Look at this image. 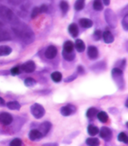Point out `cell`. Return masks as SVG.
Here are the masks:
<instances>
[{
    "label": "cell",
    "instance_id": "39",
    "mask_svg": "<svg viewBox=\"0 0 128 146\" xmlns=\"http://www.w3.org/2000/svg\"><path fill=\"white\" fill-rule=\"evenodd\" d=\"M77 77V74H74V75H72L71 76H69V77L66 78V80H64L65 82H71V81H73L74 80H75Z\"/></svg>",
    "mask_w": 128,
    "mask_h": 146
},
{
    "label": "cell",
    "instance_id": "27",
    "mask_svg": "<svg viewBox=\"0 0 128 146\" xmlns=\"http://www.w3.org/2000/svg\"><path fill=\"white\" fill-rule=\"evenodd\" d=\"M86 0H76L75 3V9L77 11H80L85 7Z\"/></svg>",
    "mask_w": 128,
    "mask_h": 146
},
{
    "label": "cell",
    "instance_id": "35",
    "mask_svg": "<svg viewBox=\"0 0 128 146\" xmlns=\"http://www.w3.org/2000/svg\"><path fill=\"white\" fill-rule=\"evenodd\" d=\"M102 31H100V30L94 31V34H93V37H94V40H96V41L100 40V39H102Z\"/></svg>",
    "mask_w": 128,
    "mask_h": 146
},
{
    "label": "cell",
    "instance_id": "41",
    "mask_svg": "<svg viewBox=\"0 0 128 146\" xmlns=\"http://www.w3.org/2000/svg\"><path fill=\"white\" fill-rule=\"evenodd\" d=\"M42 146H59L57 143H47V144H45Z\"/></svg>",
    "mask_w": 128,
    "mask_h": 146
},
{
    "label": "cell",
    "instance_id": "26",
    "mask_svg": "<svg viewBox=\"0 0 128 146\" xmlns=\"http://www.w3.org/2000/svg\"><path fill=\"white\" fill-rule=\"evenodd\" d=\"M51 80L55 83H59L62 79H63V76H62V73L59 72H54L51 73Z\"/></svg>",
    "mask_w": 128,
    "mask_h": 146
},
{
    "label": "cell",
    "instance_id": "2",
    "mask_svg": "<svg viewBox=\"0 0 128 146\" xmlns=\"http://www.w3.org/2000/svg\"><path fill=\"white\" fill-rule=\"evenodd\" d=\"M0 19L11 26L20 22L18 17L13 12L12 10L6 6H0Z\"/></svg>",
    "mask_w": 128,
    "mask_h": 146
},
{
    "label": "cell",
    "instance_id": "3",
    "mask_svg": "<svg viewBox=\"0 0 128 146\" xmlns=\"http://www.w3.org/2000/svg\"><path fill=\"white\" fill-rule=\"evenodd\" d=\"M111 75H112V78H113L114 81L117 84V86L119 87V89H124L125 81H124L123 70L119 68H115L112 69Z\"/></svg>",
    "mask_w": 128,
    "mask_h": 146
},
{
    "label": "cell",
    "instance_id": "23",
    "mask_svg": "<svg viewBox=\"0 0 128 146\" xmlns=\"http://www.w3.org/2000/svg\"><path fill=\"white\" fill-rule=\"evenodd\" d=\"M59 7H60V9H61V11H62L63 15H66L69 11L68 3H67V1H64V0H63V1H61V3H60Z\"/></svg>",
    "mask_w": 128,
    "mask_h": 146
},
{
    "label": "cell",
    "instance_id": "5",
    "mask_svg": "<svg viewBox=\"0 0 128 146\" xmlns=\"http://www.w3.org/2000/svg\"><path fill=\"white\" fill-rule=\"evenodd\" d=\"M30 112L36 119H41L45 115V108L39 104L35 103L30 106Z\"/></svg>",
    "mask_w": 128,
    "mask_h": 146
},
{
    "label": "cell",
    "instance_id": "36",
    "mask_svg": "<svg viewBox=\"0 0 128 146\" xmlns=\"http://www.w3.org/2000/svg\"><path fill=\"white\" fill-rule=\"evenodd\" d=\"M39 14H40V11H39V7H34V8L32 9L30 17H31V19H34V18L37 17Z\"/></svg>",
    "mask_w": 128,
    "mask_h": 146
},
{
    "label": "cell",
    "instance_id": "17",
    "mask_svg": "<svg viewBox=\"0 0 128 146\" xmlns=\"http://www.w3.org/2000/svg\"><path fill=\"white\" fill-rule=\"evenodd\" d=\"M79 22L80 26L82 27H83V28H90V27L93 26L92 20L90 19H87V18H82L79 20Z\"/></svg>",
    "mask_w": 128,
    "mask_h": 146
},
{
    "label": "cell",
    "instance_id": "32",
    "mask_svg": "<svg viewBox=\"0 0 128 146\" xmlns=\"http://www.w3.org/2000/svg\"><path fill=\"white\" fill-rule=\"evenodd\" d=\"M24 84L27 87H34L36 84V80L33 78H26L24 81Z\"/></svg>",
    "mask_w": 128,
    "mask_h": 146
},
{
    "label": "cell",
    "instance_id": "6",
    "mask_svg": "<svg viewBox=\"0 0 128 146\" xmlns=\"http://www.w3.org/2000/svg\"><path fill=\"white\" fill-rule=\"evenodd\" d=\"M99 136L100 137L102 138L105 141H110L112 137H113V133L111 131V129H109L108 127H105L103 126L101 128V129L99 130Z\"/></svg>",
    "mask_w": 128,
    "mask_h": 146
},
{
    "label": "cell",
    "instance_id": "16",
    "mask_svg": "<svg viewBox=\"0 0 128 146\" xmlns=\"http://www.w3.org/2000/svg\"><path fill=\"white\" fill-rule=\"evenodd\" d=\"M102 38L103 39V41L106 43H112L114 42V40H115L114 35L109 31H105L102 33Z\"/></svg>",
    "mask_w": 128,
    "mask_h": 146
},
{
    "label": "cell",
    "instance_id": "40",
    "mask_svg": "<svg viewBox=\"0 0 128 146\" xmlns=\"http://www.w3.org/2000/svg\"><path fill=\"white\" fill-rule=\"evenodd\" d=\"M77 72H78V73H79V74L82 75V74H84V69H83V68H82V66H79V67H78V70H77Z\"/></svg>",
    "mask_w": 128,
    "mask_h": 146
},
{
    "label": "cell",
    "instance_id": "24",
    "mask_svg": "<svg viewBox=\"0 0 128 146\" xmlns=\"http://www.w3.org/2000/svg\"><path fill=\"white\" fill-rule=\"evenodd\" d=\"M99 132V129L97 126H94V125H90L87 127V133L89 134L90 136L91 137H94L95 135H97Z\"/></svg>",
    "mask_w": 128,
    "mask_h": 146
},
{
    "label": "cell",
    "instance_id": "33",
    "mask_svg": "<svg viewBox=\"0 0 128 146\" xmlns=\"http://www.w3.org/2000/svg\"><path fill=\"white\" fill-rule=\"evenodd\" d=\"M22 141L19 138H15L11 141L10 142V146H22Z\"/></svg>",
    "mask_w": 128,
    "mask_h": 146
},
{
    "label": "cell",
    "instance_id": "18",
    "mask_svg": "<svg viewBox=\"0 0 128 146\" xmlns=\"http://www.w3.org/2000/svg\"><path fill=\"white\" fill-rule=\"evenodd\" d=\"M74 46H75L78 52H83L86 48L85 43L80 39H78L75 40V43L74 44Z\"/></svg>",
    "mask_w": 128,
    "mask_h": 146
},
{
    "label": "cell",
    "instance_id": "4",
    "mask_svg": "<svg viewBox=\"0 0 128 146\" xmlns=\"http://www.w3.org/2000/svg\"><path fill=\"white\" fill-rule=\"evenodd\" d=\"M104 18L107 25L111 28L114 29L117 26V16L111 9L107 8L104 11Z\"/></svg>",
    "mask_w": 128,
    "mask_h": 146
},
{
    "label": "cell",
    "instance_id": "20",
    "mask_svg": "<svg viewBox=\"0 0 128 146\" xmlns=\"http://www.w3.org/2000/svg\"><path fill=\"white\" fill-rule=\"evenodd\" d=\"M74 43L71 42V41H66L63 44V51L64 52H67V53H70V52H74Z\"/></svg>",
    "mask_w": 128,
    "mask_h": 146
},
{
    "label": "cell",
    "instance_id": "14",
    "mask_svg": "<svg viewBox=\"0 0 128 146\" xmlns=\"http://www.w3.org/2000/svg\"><path fill=\"white\" fill-rule=\"evenodd\" d=\"M87 56L91 60H96L98 57V48L94 46H90L87 49Z\"/></svg>",
    "mask_w": 128,
    "mask_h": 146
},
{
    "label": "cell",
    "instance_id": "21",
    "mask_svg": "<svg viewBox=\"0 0 128 146\" xmlns=\"http://www.w3.org/2000/svg\"><path fill=\"white\" fill-rule=\"evenodd\" d=\"M86 144L87 146H99L100 141L98 138L90 137L86 140Z\"/></svg>",
    "mask_w": 128,
    "mask_h": 146
},
{
    "label": "cell",
    "instance_id": "25",
    "mask_svg": "<svg viewBox=\"0 0 128 146\" xmlns=\"http://www.w3.org/2000/svg\"><path fill=\"white\" fill-rule=\"evenodd\" d=\"M98 109L97 108H90L89 109L87 110V112H86V117H88L89 119H93L94 118L95 116H97V114H98Z\"/></svg>",
    "mask_w": 128,
    "mask_h": 146
},
{
    "label": "cell",
    "instance_id": "43",
    "mask_svg": "<svg viewBox=\"0 0 128 146\" xmlns=\"http://www.w3.org/2000/svg\"><path fill=\"white\" fill-rule=\"evenodd\" d=\"M5 104V100L3 98L0 97V106H3Z\"/></svg>",
    "mask_w": 128,
    "mask_h": 146
},
{
    "label": "cell",
    "instance_id": "1",
    "mask_svg": "<svg viewBox=\"0 0 128 146\" xmlns=\"http://www.w3.org/2000/svg\"><path fill=\"white\" fill-rule=\"evenodd\" d=\"M11 27L15 35L21 39L25 44H30L34 41L35 35L34 31L27 24H25L20 21Z\"/></svg>",
    "mask_w": 128,
    "mask_h": 146
},
{
    "label": "cell",
    "instance_id": "37",
    "mask_svg": "<svg viewBox=\"0 0 128 146\" xmlns=\"http://www.w3.org/2000/svg\"><path fill=\"white\" fill-rule=\"evenodd\" d=\"M11 74L12 76H17L18 74H20V69L18 67H14L13 68L11 69Z\"/></svg>",
    "mask_w": 128,
    "mask_h": 146
},
{
    "label": "cell",
    "instance_id": "11",
    "mask_svg": "<svg viewBox=\"0 0 128 146\" xmlns=\"http://www.w3.org/2000/svg\"><path fill=\"white\" fill-rule=\"evenodd\" d=\"M29 139L32 141H39L43 137V134L39 132L38 129H32L30 130V133L28 134Z\"/></svg>",
    "mask_w": 128,
    "mask_h": 146
},
{
    "label": "cell",
    "instance_id": "13",
    "mask_svg": "<svg viewBox=\"0 0 128 146\" xmlns=\"http://www.w3.org/2000/svg\"><path fill=\"white\" fill-rule=\"evenodd\" d=\"M51 123L49 122V121H44L43 122L41 125H39V128H38V130L39 132L43 134V136H46L47 133H49V131L51 130Z\"/></svg>",
    "mask_w": 128,
    "mask_h": 146
},
{
    "label": "cell",
    "instance_id": "12",
    "mask_svg": "<svg viewBox=\"0 0 128 146\" xmlns=\"http://www.w3.org/2000/svg\"><path fill=\"white\" fill-rule=\"evenodd\" d=\"M57 53H58L57 47L51 45V46H49L47 48V50L45 52V56L49 60H52L57 56Z\"/></svg>",
    "mask_w": 128,
    "mask_h": 146
},
{
    "label": "cell",
    "instance_id": "42",
    "mask_svg": "<svg viewBox=\"0 0 128 146\" xmlns=\"http://www.w3.org/2000/svg\"><path fill=\"white\" fill-rule=\"evenodd\" d=\"M102 4L106 5V6H108V5L110 4V3H111V0H102Z\"/></svg>",
    "mask_w": 128,
    "mask_h": 146
},
{
    "label": "cell",
    "instance_id": "38",
    "mask_svg": "<svg viewBox=\"0 0 128 146\" xmlns=\"http://www.w3.org/2000/svg\"><path fill=\"white\" fill-rule=\"evenodd\" d=\"M39 7V11H40V14L45 13V12H47V11H48V7H47V5L46 4L41 5V6H40V7Z\"/></svg>",
    "mask_w": 128,
    "mask_h": 146
},
{
    "label": "cell",
    "instance_id": "19",
    "mask_svg": "<svg viewBox=\"0 0 128 146\" xmlns=\"http://www.w3.org/2000/svg\"><path fill=\"white\" fill-rule=\"evenodd\" d=\"M12 52L11 47L9 46H0V56H9Z\"/></svg>",
    "mask_w": 128,
    "mask_h": 146
},
{
    "label": "cell",
    "instance_id": "29",
    "mask_svg": "<svg viewBox=\"0 0 128 146\" xmlns=\"http://www.w3.org/2000/svg\"><path fill=\"white\" fill-rule=\"evenodd\" d=\"M93 8L96 11H101L103 9V4L102 0H94L93 2Z\"/></svg>",
    "mask_w": 128,
    "mask_h": 146
},
{
    "label": "cell",
    "instance_id": "22",
    "mask_svg": "<svg viewBox=\"0 0 128 146\" xmlns=\"http://www.w3.org/2000/svg\"><path fill=\"white\" fill-rule=\"evenodd\" d=\"M7 107L11 110H20L21 105L18 101H10L7 104Z\"/></svg>",
    "mask_w": 128,
    "mask_h": 146
},
{
    "label": "cell",
    "instance_id": "28",
    "mask_svg": "<svg viewBox=\"0 0 128 146\" xmlns=\"http://www.w3.org/2000/svg\"><path fill=\"white\" fill-rule=\"evenodd\" d=\"M97 118L98 120L102 122V123H107L108 121V115L107 114V112H99L97 114Z\"/></svg>",
    "mask_w": 128,
    "mask_h": 146
},
{
    "label": "cell",
    "instance_id": "9",
    "mask_svg": "<svg viewBox=\"0 0 128 146\" xmlns=\"http://www.w3.org/2000/svg\"><path fill=\"white\" fill-rule=\"evenodd\" d=\"M13 122V116L8 112L0 113V123L3 125H10Z\"/></svg>",
    "mask_w": 128,
    "mask_h": 146
},
{
    "label": "cell",
    "instance_id": "31",
    "mask_svg": "<svg viewBox=\"0 0 128 146\" xmlns=\"http://www.w3.org/2000/svg\"><path fill=\"white\" fill-rule=\"evenodd\" d=\"M118 141L120 142H123L125 144L128 143V137L125 133H120L118 136Z\"/></svg>",
    "mask_w": 128,
    "mask_h": 146
},
{
    "label": "cell",
    "instance_id": "8",
    "mask_svg": "<svg viewBox=\"0 0 128 146\" xmlns=\"http://www.w3.org/2000/svg\"><path fill=\"white\" fill-rule=\"evenodd\" d=\"M76 111V108L72 104H67L66 106L61 108L60 112L61 114L64 116H68L72 115L73 113H75Z\"/></svg>",
    "mask_w": 128,
    "mask_h": 146
},
{
    "label": "cell",
    "instance_id": "15",
    "mask_svg": "<svg viewBox=\"0 0 128 146\" xmlns=\"http://www.w3.org/2000/svg\"><path fill=\"white\" fill-rule=\"evenodd\" d=\"M68 31L70 35L72 36L73 38H76L77 36L79 35V27L77 25L76 23H71L68 27Z\"/></svg>",
    "mask_w": 128,
    "mask_h": 146
},
{
    "label": "cell",
    "instance_id": "34",
    "mask_svg": "<svg viewBox=\"0 0 128 146\" xmlns=\"http://www.w3.org/2000/svg\"><path fill=\"white\" fill-rule=\"evenodd\" d=\"M122 26L126 31H128V15L126 14L122 20Z\"/></svg>",
    "mask_w": 128,
    "mask_h": 146
},
{
    "label": "cell",
    "instance_id": "30",
    "mask_svg": "<svg viewBox=\"0 0 128 146\" xmlns=\"http://www.w3.org/2000/svg\"><path fill=\"white\" fill-rule=\"evenodd\" d=\"M63 56L65 60H67V61H72L75 58V54L74 52H70V53L63 52Z\"/></svg>",
    "mask_w": 128,
    "mask_h": 146
},
{
    "label": "cell",
    "instance_id": "7",
    "mask_svg": "<svg viewBox=\"0 0 128 146\" xmlns=\"http://www.w3.org/2000/svg\"><path fill=\"white\" fill-rule=\"evenodd\" d=\"M11 39V35L10 34L8 30L5 27L4 24L0 21V42L7 41Z\"/></svg>",
    "mask_w": 128,
    "mask_h": 146
},
{
    "label": "cell",
    "instance_id": "10",
    "mask_svg": "<svg viewBox=\"0 0 128 146\" xmlns=\"http://www.w3.org/2000/svg\"><path fill=\"white\" fill-rule=\"evenodd\" d=\"M22 70L26 73H31L34 72V70L36 68V65L34 64V61L32 60H29L27 62L24 63L21 66Z\"/></svg>",
    "mask_w": 128,
    "mask_h": 146
}]
</instances>
